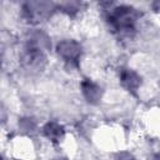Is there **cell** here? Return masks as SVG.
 Here are the masks:
<instances>
[{"mask_svg": "<svg viewBox=\"0 0 160 160\" xmlns=\"http://www.w3.org/2000/svg\"><path fill=\"white\" fill-rule=\"evenodd\" d=\"M51 48L50 38L42 30H31L24 39L19 61L21 68L30 74L41 72L48 64V51Z\"/></svg>", "mask_w": 160, "mask_h": 160, "instance_id": "cell-1", "label": "cell"}, {"mask_svg": "<svg viewBox=\"0 0 160 160\" xmlns=\"http://www.w3.org/2000/svg\"><path fill=\"white\" fill-rule=\"evenodd\" d=\"M140 12L131 5H112L106 10V22L109 28L122 39H132L136 34Z\"/></svg>", "mask_w": 160, "mask_h": 160, "instance_id": "cell-2", "label": "cell"}, {"mask_svg": "<svg viewBox=\"0 0 160 160\" xmlns=\"http://www.w3.org/2000/svg\"><path fill=\"white\" fill-rule=\"evenodd\" d=\"M56 10V4L50 1H26L21 5V16L29 24L48 20Z\"/></svg>", "mask_w": 160, "mask_h": 160, "instance_id": "cell-3", "label": "cell"}, {"mask_svg": "<svg viewBox=\"0 0 160 160\" xmlns=\"http://www.w3.org/2000/svg\"><path fill=\"white\" fill-rule=\"evenodd\" d=\"M58 56L70 68H78L82 55V46L74 39H64L56 44Z\"/></svg>", "mask_w": 160, "mask_h": 160, "instance_id": "cell-4", "label": "cell"}, {"mask_svg": "<svg viewBox=\"0 0 160 160\" xmlns=\"http://www.w3.org/2000/svg\"><path fill=\"white\" fill-rule=\"evenodd\" d=\"M119 81L126 91H129L134 95L139 91V89L141 86L140 74H138L134 69L126 68V66H122L119 69Z\"/></svg>", "mask_w": 160, "mask_h": 160, "instance_id": "cell-5", "label": "cell"}, {"mask_svg": "<svg viewBox=\"0 0 160 160\" xmlns=\"http://www.w3.org/2000/svg\"><path fill=\"white\" fill-rule=\"evenodd\" d=\"M80 90H81L84 99L91 105H98L101 101L102 95H104L102 88L98 82H95L94 80H91L89 78H84L81 80Z\"/></svg>", "mask_w": 160, "mask_h": 160, "instance_id": "cell-6", "label": "cell"}, {"mask_svg": "<svg viewBox=\"0 0 160 160\" xmlns=\"http://www.w3.org/2000/svg\"><path fill=\"white\" fill-rule=\"evenodd\" d=\"M42 135L52 144H59L65 136V128L62 124L55 120H50L42 126Z\"/></svg>", "mask_w": 160, "mask_h": 160, "instance_id": "cell-7", "label": "cell"}, {"mask_svg": "<svg viewBox=\"0 0 160 160\" xmlns=\"http://www.w3.org/2000/svg\"><path fill=\"white\" fill-rule=\"evenodd\" d=\"M84 6L82 2H79V1H65V2H60L56 5V10L60 9L62 12H65L66 15L69 16H74L76 15L81 8Z\"/></svg>", "mask_w": 160, "mask_h": 160, "instance_id": "cell-8", "label": "cell"}, {"mask_svg": "<svg viewBox=\"0 0 160 160\" xmlns=\"http://www.w3.org/2000/svg\"><path fill=\"white\" fill-rule=\"evenodd\" d=\"M19 126L22 131H28V132H31L35 130V122L32 119L30 118H24L19 121Z\"/></svg>", "mask_w": 160, "mask_h": 160, "instance_id": "cell-9", "label": "cell"}, {"mask_svg": "<svg viewBox=\"0 0 160 160\" xmlns=\"http://www.w3.org/2000/svg\"><path fill=\"white\" fill-rule=\"evenodd\" d=\"M8 119V111H6V108L5 105L0 101V125H2Z\"/></svg>", "mask_w": 160, "mask_h": 160, "instance_id": "cell-10", "label": "cell"}, {"mask_svg": "<svg viewBox=\"0 0 160 160\" xmlns=\"http://www.w3.org/2000/svg\"><path fill=\"white\" fill-rule=\"evenodd\" d=\"M52 160H65V159H62V158H60V159H52Z\"/></svg>", "mask_w": 160, "mask_h": 160, "instance_id": "cell-11", "label": "cell"}, {"mask_svg": "<svg viewBox=\"0 0 160 160\" xmlns=\"http://www.w3.org/2000/svg\"><path fill=\"white\" fill-rule=\"evenodd\" d=\"M0 160H6V159H4V158H0Z\"/></svg>", "mask_w": 160, "mask_h": 160, "instance_id": "cell-12", "label": "cell"}, {"mask_svg": "<svg viewBox=\"0 0 160 160\" xmlns=\"http://www.w3.org/2000/svg\"><path fill=\"white\" fill-rule=\"evenodd\" d=\"M0 59H1V56H0Z\"/></svg>", "mask_w": 160, "mask_h": 160, "instance_id": "cell-13", "label": "cell"}]
</instances>
